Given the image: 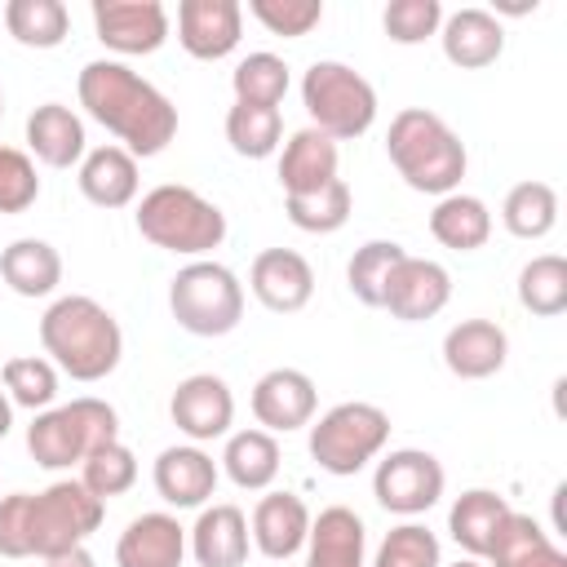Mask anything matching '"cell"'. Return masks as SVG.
<instances>
[{
  "instance_id": "d6a6232c",
  "label": "cell",
  "mask_w": 567,
  "mask_h": 567,
  "mask_svg": "<svg viewBox=\"0 0 567 567\" xmlns=\"http://www.w3.org/2000/svg\"><path fill=\"white\" fill-rule=\"evenodd\" d=\"M4 27L22 49H58L71 31V13L62 0H9Z\"/></svg>"
},
{
  "instance_id": "d6986e66",
  "label": "cell",
  "mask_w": 567,
  "mask_h": 567,
  "mask_svg": "<svg viewBox=\"0 0 567 567\" xmlns=\"http://www.w3.org/2000/svg\"><path fill=\"white\" fill-rule=\"evenodd\" d=\"M306 532H310V509H306V501L297 492H266L252 505L248 536H252L257 554L284 563V558L306 549Z\"/></svg>"
},
{
  "instance_id": "f35d334b",
  "label": "cell",
  "mask_w": 567,
  "mask_h": 567,
  "mask_svg": "<svg viewBox=\"0 0 567 567\" xmlns=\"http://www.w3.org/2000/svg\"><path fill=\"white\" fill-rule=\"evenodd\" d=\"M0 381H4L9 403L31 408V412L53 408V399H58V368L44 354H18V359H9L0 368Z\"/></svg>"
},
{
  "instance_id": "f546056e",
  "label": "cell",
  "mask_w": 567,
  "mask_h": 567,
  "mask_svg": "<svg viewBox=\"0 0 567 567\" xmlns=\"http://www.w3.org/2000/svg\"><path fill=\"white\" fill-rule=\"evenodd\" d=\"M430 235L452 248V252H474L492 239V213L478 195H465V190H452L434 204L430 213Z\"/></svg>"
},
{
  "instance_id": "cb8c5ba5",
  "label": "cell",
  "mask_w": 567,
  "mask_h": 567,
  "mask_svg": "<svg viewBox=\"0 0 567 567\" xmlns=\"http://www.w3.org/2000/svg\"><path fill=\"white\" fill-rule=\"evenodd\" d=\"M75 182H80V195L89 204H97V208H128L137 199V186H142L137 159L124 146H115V142L84 151Z\"/></svg>"
},
{
  "instance_id": "7402d4cb",
  "label": "cell",
  "mask_w": 567,
  "mask_h": 567,
  "mask_svg": "<svg viewBox=\"0 0 567 567\" xmlns=\"http://www.w3.org/2000/svg\"><path fill=\"white\" fill-rule=\"evenodd\" d=\"M182 558L186 527L164 509L137 514L115 540V567H182Z\"/></svg>"
},
{
  "instance_id": "2e32d148",
  "label": "cell",
  "mask_w": 567,
  "mask_h": 567,
  "mask_svg": "<svg viewBox=\"0 0 567 567\" xmlns=\"http://www.w3.org/2000/svg\"><path fill=\"white\" fill-rule=\"evenodd\" d=\"M452 301V275L430 261V257H403L385 284V297H381V310H390L394 319L403 323H421V319H434L443 306Z\"/></svg>"
},
{
  "instance_id": "1f68e13d",
  "label": "cell",
  "mask_w": 567,
  "mask_h": 567,
  "mask_svg": "<svg viewBox=\"0 0 567 567\" xmlns=\"http://www.w3.org/2000/svg\"><path fill=\"white\" fill-rule=\"evenodd\" d=\"M501 221L514 239H545L558 226V190L549 182H518L501 204Z\"/></svg>"
},
{
  "instance_id": "7c38bea8",
  "label": "cell",
  "mask_w": 567,
  "mask_h": 567,
  "mask_svg": "<svg viewBox=\"0 0 567 567\" xmlns=\"http://www.w3.org/2000/svg\"><path fill=\"white\" fill-rule=\"evenodd\" d=\"M168 416L190 443H213V439L230 434V425H235V394L221 377L195 372V377L177 381V390L168 399Z\"/></svg>"
},
{
  "instance_id": "836d02e7",
  "label": "cell",
  "mask_w": 567,
  "mask_h": 567,
  "mask_svg": "<svg viewBox=\"0 0 567 567\" xmlns=\"http://www.w3.org/2000/svg\"><path fill=\"white\" fill-rule=\"evenodd\" d=\"M350 208H354V195L346 186V177H332L328 186L310 190V195H284V213L297 230L306 235H332L350 221Z\"/></svg>"
},
{
  "instance_id": "484cf974",
  "label": "cell",
  "mask_w": 567,
  "mask_h": 567,
  "mask_svg": "<svg viewBox=\"0 0 567 567\" xmlns=\"http://www.w3.org/2000/svg\"><path fill=\"white\" fill-rule=\"evenodd\" d=\"M27 146L40 164L49 168H71L84 159L89 151V137H84V120L62 106V102H44L27 115Z\"/></svg>"
},
{
  "instance_id": "7bdbcfd3",
  "label": "cell",
  "mask_w": 567,
  "mask_h": 567,
  "mask_svg": "<svg viewBox=\"0 0 567 567\" xmlns=\"http://www.w3.org/2000/svg\"><path fill=\"white\" fill-rule=\"evenodd\" d=\"M381 27L394 44H425L443 27V4L439 0H390L381 13Z\"/></svg>"
},
{
  "instance_id": "e0dca14e",
  "label": "cell",
  "mask_w": 567,
  "mask_h": 567,
  "mask_svg": "<svg viewBox=\"0 0 567 567\" xmlns=\"http://www.w3.org/2000/svg\"><path fill=\"white\" fill-rule=\"evenodd\" d=\"M217 461L199 447V443H173L155 456V470H151V483L159 492L164 505L173 509H204V501L217 492Z\"/></svg>"
},
{
  "instance_id": "e575fe53",
  "label": "cell",
  "mask_w": 567,
  "mask_h": 567,
  "mask_svg": "<svg viewBox=\"0 0 567 567\" xmlns=\"http://www.w3.org/2000/svg\"><path fill=\"white\" fill-rule=\"evenodd\" d=\"M226 142L235 155L244 159H266L279 151L284 142V115L275 106H248V102H235L226 111Z\"/></svg>"
},
{
  "instance_id": "4fadbf2b",
  "label": "cell",
  "mask_w": 567,
  "mask_h": 567,
  "mask_svg": "<svg viewBox=\"0 0 567 567\" xmlns=\"http://www.w3.org/2000/svg\"><path fill=\"white\" fill-rule=\"evenodd\" d=\"M319 390L301 368H270L252 385V416L266 434H292L315 421Z\"/></svg>"
},
{
  "instance_id": "b9f144b4",
  "label": "cell",
  "mask_w": 567,
  "mask_h": 567,
  "mask_svg": "<svg viewBox=\"0 0 567 567\" xmlns=\"http://www.w3.org/2000/svg\"><path fill=\"white\" fill-rule=\"evenodd\" d=\"M248 13L284 40H301L323 22V0H248Z\"/></svg>"
},
{
  "instance_id": "7a4b0ae2",
  "label": "cell",
  "mask_w": 567,
  "mask_h": 567,
  "mask_svg": "<svg viewBox=\"0 0 567 567\" xmlns=\"http://www.w3.org/2000/svg\"><path fill=\"white\" fill-rule=\"evenodd\" d=\"M40 346L49 363L71 381H102L124 359V332L115 315L84 292L58 297L40 315Z\"/></svg>"
},
{
  "instance_id": "603a6c76",
  "label": "cell",
  "mask_w": 567,
  "mask_h": 567,
  "mask_svg": "<svg viewBox=\"0 0 567 567\" xmlns=\"http://www.w3.org/2000/svg\"><path fill=\"white\" fill-rule=\"evenodd\" d=\"M443 58L461 71H483L505 53V27L487 9H456L439 27Z\"/></svg>"
},
{
  "instance_id": "8992f818",
  "label": "cell",
  "mask_w": 567,
  "mask_h": 567,
  "mask_svg": "<svg viewBox=\"0 0 567 567\" xmlns=\"http://www.w3.org/2000/svg\"><path fill=\"white\" fill-rule=\"evenodd\" d=\"M301 102L310 111V128L332 142H354L377 124V89L346 62L319 58L301 75Z\"/></svg>"
},
{
  "instance_id": "ac0fdd59",
  "label": "cell",
  "mask_w": 567,
  "mask_h": 567,
  "mask_svg": "<svg viewBox=\"0 0 567 567\" xmlns=\"http://www.w3.org/2000/svg\"><path fill=\"white\" fill-rule=\"evenodd\" d=\"M509 359V337L492 319H461L443 337V363L461 381H487L505 368Z\"/></svg>"
},
{
  "instance_id": "9c48e42d",
  "label": "cell",
  "mask_w": 567,
  "mask_h": 567,
  "mask_svg": "<svg viewBox=\"0 0 567 567\" xmlns=\"http://www.w3.org/2000/svg\"><path fill=\"white\" fill-rule=\"evenodd\" d=\"M106 501H97L80 478H58L31 496V558H53L84 545L102 527Z\"/></svg>"
},
{
  "instance_id": "4316f807",
  "label": "cell",
  "mask_w": 567,
  "mask_h": 567,
  "mask_svg": "<svg viewBox=\"0 0 567 567\" xmlns=\"http://www.w3.org/2000/svg\"><path fill=\"white\" fill-rule=\"evenodd\" d=\"M483 558L492 567H567V554L549 540V532L518 509H509V518L496 527Z\"/></svg>"
},
{
  "instance_id": "74e56055",
  "label": "cell",
  "mask_w": 567,
  "mask_h": 567,
  "mask_svg": "<svg viewBox=\"0 0 567 567\" xmlns=\"http://www.w3.org/2000/svg\"><path fill=\"white\" fill-rule=\"evenodd\" d=\"M403 257H408V248L394 244V239H368L363 248H354V257H350V266H346V284H350L354 301L381 306L385 284H390V275H394V266H399Z\"/></svg>"
},
{
  "instance_id": "3957f363",
  "label": "cell",
  "mask_w": 567,
  "mask_h": 567,
  "mask_svg": "<svg viewBox=\"0 0 567 567\" xmlns=\"http://www.w3.org/2000/svg\"><path fill=\"white\" fill-rule=\"evenodd\" d=\"M385 155L394 164V173L421 190V195H452L470 168V155H465V142L456 137V128L434 115L430 106H403L394 120H390V133H385Z\"/></svg>"
},
{
  "instance_id": "4dcf8cb0",
  "label": "cell",
  "mask_w": 567,
  "mask_h": 567,
  "mask_svg": "<svg viewBox=\"0 0 567 567\" xmlns=\"http://www.w3.org/2000/svg\"><path fill=\"white\" fill-rule=\"evenodd\" d=\"M221 470L244 492H266L279 478V443L266 430H235L221 447Z\"/></svg>"
},
{
  "instance_id": "7dc6e473",
  "label": "cell",
  "mask_w": 567,
  "mask_h": 567,
  "mask_svg": "<svg viewBox=\"0 0 567 567\" xmlns=\"http://www.w3.org/2000/svg\"><path fill=\"white\" fill-rule=\"evenodd\" d=\"M13 430V403H9V394L0 390V439Z\"/></svg>"
},
{
  "instance_id": "ba28073f",
  "label": "cell",
  "mask_w": 567,
  "mask_h": 567,
  "mask_svg": "<svg viewBox=\"0 0 567 567\" xmlns=\"http://www.w3.org/2000/svg\"><path fill=\"white\" fill-rule=\"evenodd\" d=\"M385 443H390V416L385 408L363 399L337 403L310 425V456L323 474H337V478L359 474L368 461L385 452Z\"/></svg>"
},
{
  "instance_id": "681fc988",
  "label": "cell",
  "mask_w": 567,
  "mask_h": 567,
  "mask_svg": "<svg viewBox=\"0 0 567 567\" xmlns=\"http://www.w3.org/2000/svg\"><path fill=\"white\" fill-rule=\"evenodd\" d=\"M0 115H4V93H0Z\"/></svg>"
},
{
  "instance_id": "d4e9b609",
  "label": "cell",
  "mask_w": 567,
  "mask_h": 567,
  "mask_svg": "<svg viewBox=\"0 0 567 567\" xmlns=\"http://www.w3.org/2000/svg\"><path fill=\"white\" fill-rule=\"evenodd\" d=\"M341 151L319 128H297L279 151V186L284 195H310L337 177Z\"/></svg>"
},
{
  "instance_id": "8d00e7d4",
  "label": "cell",
  "mask_w": 567,
  "mask_h": 567,
  "mask_svg": "<svg viewBox=\"0 0 567 567\" xmlns=\"http://www.w3.org/2000/svg\"><path fill=\"white\" fill-rule=\"evenodd\" d=\"M288 84H292V80H288V62H284L279 53H266V49L239 58L235 71H230L235 102H248V106H275V111H279Z\"/></svg>"
},
{
  "instance_id": "ffe728a7",
  "label": "cell",
  "mask_w": 567,
  "mask_h": 567,
  "mask_svg": "<svg viewBox=\"0 0 567 567\" xmlns=\"http://www.w3.org/2000/svg\"><path fill=\"white\" fill-rule=\"evenodd\" d=\"M186 549L195 554L199 567H244L252 536H248V514L239 505H204L195 527L186 532Z\"/></svg>"
},
{
  "instance_id": "5b68a950",
  "label": "cell",
  "mask_w": 567,
  "mask_h": 567,
  "mask_svg": "<svg viewBox=\"0 0 567 567\" xmlns=\"http://www.w3.org/2000/svg\"><path fill=\"white\" fill-rule=\"evenodd\" d=\"M115 439H120V416L106 399H93V394H80L62 408H44L27 425V452L44 470H71L89 452Z\"/></svg>"
},
{
  "instance_id": "83f0119b",
  "label": "cell",
  "mask_w": 567,
  "mask_h": 567,
  "mask_svg": "<svg viewBox=\"0 0 567 567\" xmlns=\"http://www.w3.org/2000/svg\"><path fill=\"white\" fill-rule=\"evenodd\" d=\"M509 518V501L501 496V492H492V487H470V492H461L456 501H452V509H447V532H452V540L470 554V558H483L487 554V545H492V536H496V527Z\"/></svg>"
},
{
  "instance_id": "9a60e30c",
  "label": "cell",
  "mask_w": 567,
  "mask_h": 567,
  "mask_svg": "<svg viewBox=\"0 0 567 567\" xmlns=\"http://www.w3.org/2000/svg\"><path fill=\"white\" fill-rule=\"evenodd\" d=\"M239 35H244L239 0H182L177 4V44L190 58L217 62L239 49Z\"/></svg>"
},
{
  "instance_id": "60d3db41",
  "label": "cell",
  "mask_w": 567,
  "mask_h": 567,
  "mask_svg": "<svg viewBox=\"0 0 567 567\" xmlns=\"http://www.w3.org/2000/svg\"><path fill=\"white\" fill-rule=\"evenodd\" d=\"M372 567H443L439 536L425 523H399L372 554Z\"/></svg>"
},
{
  "instance_id": "277c9868",
  "label": "cell",
  "mask_w": 567,
  "mask_h": 567,
  "mask_svg": "<svg viewBox=\"0 0 567 567\" xmlns=\"http://www.w3.org/2000/svg\"><path fill=\"white\" fill-rule=\"evenodd\" d=\"M133 221H137V235L146 244L177 252V257H195V261L204 252L221 248V239H226V213L213 199H204L199 190L177 186V182L146 190Z\"/></svg>"
},
{
  "instance_id": "6da1fadb",
  "label": "cell",
  "mask_w": 567,
  "mask_h": 567,
  "mask_svg": "<svg viewBox=\"0 0 567 567\" xmlns=\"http://www.w3.org/2000/svg\"><path fill=\"white\" fill-rule=\"evenodd\" d=\"M75 93H80V106L89 111V120H97L106 133H115L133 159H151L177 137V106L120 58L84 62Z\"/></svg>"
},
{
  "instance_id": "44dd1931",
  "label": "cell",
  "mask_w": 567,
  "mask_h": 567,
  "mask_svg": "<svg viewBox=\"0 0 567 567\" xmlns=\"http://www.w3.org/2000/svg\"><path fill=\"white\" fill-rule=\"evenodd\" d=\"M306 567H368V527L350 505L310 514Z\"/></svg>"
},
{
  "instance_id": "d590c367",
  "label": "cell",
  "mask_w": 567,
  "mask_h": 567,
  "mask_svg": "<svg viewBox=\"0 0 567 567\" xmlns=\"http://www.w3.org/2000/svg\"><path fill=\"white\" fill-rule=\"evenodd\" d=\"M518 306L540 319L567 310V261L558 252H540L518 270Z\"/></svg>"
},
{
  "instance_id": "8fae6325",
  "label": "cell",
  "mask_w": 567,
  "mask_h": 567,
  "mask_svg": "<svg viewBox=\"0 0 567 567\" xmlns=\"http://www.w3.org/2000/svg\"><path fill=\"white\" fill-rule=\"evenodd\" d=\"M93 31L120 58H146L168 40V9L159 0H93Z\"/></svg>"
},
{
  "instance_id": "ab89813d",
  "label": "cell",
  "mask_w": 567,
  "mask_h": 567,
  "mask_svg": "<svg viewBox=\"0 0 567 567\" xmlns=\"http://www.w3.org/2000/svg\"><path fill=\"white\" fill-rule=\"evenodd\" d=\"M80 483H84L97 501L124 496V492L137 483V456H133V447H124V443L115 439V443L89 452V456L80 461Z\"/></svg>"
},
{
  "instance_id": "30bf717a",
  "label": "cell",
  "mask_w": 567,
  "mask_h": 567,
  "mask_svg": "<svg viewBox=\"0 0 567 567\" xmlns=\"http://www.w3.org/2000/svg\"><path fill=\"white\" fill-rule=\"evenodd\" d=\"M443 487H447V474H443L439 456L425 447H394L390 456L377 461V474H372L377 505L399 518H416L430 505H439Z\"/></svg>"
},
{
  "instance_id": "bcb514c9",
  "label": "cell",
  "mask_w": 567,
  "mask_h": 567,
  "mask_svg": "<svg viewBox=\"0 0 567 567\" xmlns=\"http://www.w3.org/2000/svg\"><path fill=\"white\" fill-rule=\"evenodd\" d=\"M44 567H97V563H93V554L84 545H75V549H62V554L44 558Z\"/></svg>"
},
{
  "instance_id": "c3c4849f",
  "label": "cell",
  "mask_w": 567,
  "mask_h": 567,
  "mask_svg": "<svg viewBox=\"0 0 567 567\" xmlns=\"http://www.w3.org/2000/svg\"><path fill=\"white\" fill-rule=\"evenodd\" d=\"M452 567H483V563H478V558H456Z\"/></svg>"
},
{
  "instance_id": "ee69618b",
  "label": "cell",
  "mask_w": 567,
  "mask_h": 567,
  "mask_svg": "<svg viewBox=\"0 0 567 567\" xmlns=\"http://www.w3.org/2000/svg\"><path fill=\"white\" fill-rule=\"evenodd\" d=\"M40 199V177H35V159L18 146L0 142V213H27Z\"/></svg>"
},
{
  "instance_id": "5bb4252c",
  "label": "cell",
  "mask_w": 567,
  "mask_h": 567,
  "mask_svg": "<svg viewBox=\"0 0 567 567\" xmlns=\"http://www.w3.org/2000/svg\"><path fill=\"white\" fill-rule=\"evenodd\" d=\"M252 297L275 315H297L315 297V270L297 248H261L248 266Z\"/></svg>"
},
{
  "instance_id": "f6af8a7d",
  "label": "cell",
  "mask_w": 567,
  "mask_h": 567,
  "mask_svg": "<svg viewBox=\"0 0 567 567\" xmlns=\"http://www.w3.org/2000/svg\"><path fill=\"white\" fill-rule=\"evenodd\" d=\"M0 558H31V492L0 496Z\"/></svg>"
},
{
  "instance_id": "52a82bcc",
  "label": "cell",
  "mask_w": 567,
  "mask_h": 567,
  "mask_svg": "<svg viewBox=\"0 0 567 567\" xmlns=\"http://www.w3.org/2000/svg\"><path fill=\"white\" fill-rule=\"evenodd\" d=\"M168 310L190 337H226L244 319V284L221 261H186L168 279Z\"/></svg>"
},
{
  "instance_id": "f1b7e54d",
  "label": "cell",
  "mask_w": 567,
  "mask_h": 567,
  "mask_svg": "<svg viewBox=\"0 0 567 567\" xmlns=\"http://www.w3.org/2000/svg\"><path fill=\"white\" fill-rule=\"evenodd\" d=\"M0 279L18 292V297H49L62 284V257L49 239H13L0 252Z\"/></svg>"
}]
</instances>
